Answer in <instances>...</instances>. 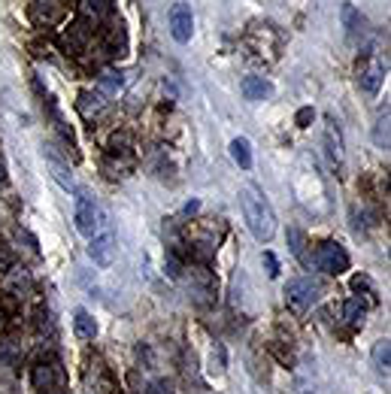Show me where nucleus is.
<instances>
[{
    "instance_id": "nucleus-1",
    "label": "nucleus",
    "mask_w": 391,
    "mask_h": 394,
    "mask_svg": "<svg viewBox=\"0 0 391 394\" xmlns=\"http://www.w3.org/2000/svg\"><path fill=\"white\" fill-rule=\"evenodd\" d=\"M240 204H243V216L249 231L255 234V240L270 243L273 234H276V216H273L270 200L264 197V191L255 185V182H246L240 188Z\"/></svg>"
},
{
    "instance_id": "nucleus-2",
    "label": "nucleus",
    "mask_w": 391,
    "mask_h": 394,
    "mask_svg": "<svg viewBox=\"0 0 391 394\" xmlns=\"http://www.w3.org/2000/svg\"><path fill=\"white\" fill-rule=\"evenodd\" d=\"M322 295V282L313 279V276H297L285 286V304L294 309V313H304L309 309Z\"/></svg>"
},
{
    "instance_id": "nucleus-3",
    "label": "nucleus",
    "mask_w": 391,
    "mask_h": 394,
    "mask_svg": "<svg viewBox=\"0 0 391 394\" xmlns=\"http://www.w3.org/2000/svg\"><path fill=\"white\" fill-rule=\"evenodd\" d=\"M67 386V373L58 361H43L34 367V388L40 394H61Z\"/></svg>"
},
{
    "instance_id": "nucleus-4",
    "label": "nucleus",
    "mask_w": 391,
    "mask_h": 394,
    "mask_svg": "<svg viewBox=\"0 0 391 394\" xmlns=\"http://www.w3.org/2000/svg\"><path fill=\"white\" fill-rule=\"evenodd\" d=\"M315 267L318 270H325V273H331V276H340V273L349 270V255H346V249L340 243H322L315 249Z\"/></svg>"
},
{
    "instance_id": "nucleus-5",
    "label": "nucleus",
    "mask_w": 391,
    "mask_h": 394,
    "mask_svg": "<svg viewBox=\"0 0 391 394\" xmlns=\"http://www.w3.org/2000/svg\"><path fill=\"white\" fill-rule=\"evenodd\" d=\"M73 218H76L79 234L88 237V240L100 231V213H97L94 200H91L88 195H79V197H76V213H73Z\"/></svg>"
},
{
    "instance_id": "nucleus-6",
    "label": "nucleus",
    "mask_w": 391,
    "mask_h": 394,
    "mask_svg": "<svg viewBox=\"0 0 391 394\" xmlns=\"http://www.w3.org/2000/svg\"><path fill=\"white\" fill-rule=\"evenodd\" d=\"M170 34L176 43H188L191 34H194V15H191V6L188 3H173L170 6Z\"/></svg>"
},
{
    "instance_id": "nucleus-7",
    "label": "nucleus",
    "mask_w": 391,
    "mask_h": 394,
    "mask_svg": "<svg viewBox=\"0 0 391 394\" xmlns=\"http://www.w3.org/2000/svg\"><path fill=\"white\" fill-rule=\"evenodd\" d=\"M88 255L97 267H109L115 261V237L113 231H104V234H94L88 243Z\"/></svg>"
},
{
    "instance_id": "nucleus-8",
    "label": "nucleus",
    "mask_w": 391,
    "mask_h": 394,
    "mask_svg": "<svg viewBox=\"0 0 391 394\" xmlns=\"http://www.w3.org/2000/svg\"><path fill=\"white\" fill-rule=\"evenodd\" d=\"M382 79H385V67H382V61L379 58H370V61H364L361 64V70H358V88L364 91V94H376V91L382 88Z\"/></svg>"
},
{
    "instance_id": "nucleus-9",
    "label": "nucleus",
    "mask_w": 391,
    "mask_h": 394,
    "mask_svg": "<svg viewBox=\"0 0 391 394\" xmlns=\"http://www.w3.org/2000/svg\"><path fill=\"white\" fill-rule=\"evenodd\" d=\"M325 155L334 167L343 164V134H340V127L334 125V118H327V125H325Z\"/></svg>"
},
{
    "instance_id": "nucleus-10",
    "label": "nucleus",
    "mask_w": 391,
    "mask_h": 394,
    "mask_svg": "<svg viewBox=\"0 0 391 394\" xmlns=\"http://www.w3.org/2000/svg\"><path fill=\"white\" fill-rule=\"evenodd\" d=\"M340 18H343V27H346V36H349V40H358V36H364V31H367V18H364L352 3L340 6Z\"/></svg>"
},
{
    "instance_id": "nucleus-11",
    "label": "nucleus",
    "mask_w": 391,
    "mask_h": 394,
    "mask_svg": "<svg viewBox=\"0 0 391 394\" xmlns=\"http://www.w3.org/2000/svg\"><path fill=\"white\" fill-rule=\"evenodd\" d=\"M240 91L246 100H267L273 94V85L264 76H246L240 82Z\"/></svg>"
},
{
    "instance_id": "nucleus-12",
    "label": "nucleus",
    "mask_w": 391,
    "mask_h": 394,
    "mask_svg": "<svg viewBox=\"0 0 391 394\" xmlns=\"http://www.w3.org/2000/svg\"><path fill=\"white\" fill-rule=\"evenodd\" d=\"M73 331H76L79 340H94L97 337V322L91 318L88 309H76L73 313Z\"/></svg>"
},
{
    "instance_id": "nucleus-13",
    "label": "nucleus",
    "mask_w": 391,
    "mask_h": 394,
    "mask_svg": "<svg viewBox=\"0 0 391 394\" xmlns=\"http://www.w3.org/2000/svg\"><path fill=\"white\" fill-rule=\"evenodd\" d=\"M343 318L349 322L352 328H361L364 322H367V300L361 297H349L343 304Z\"/></svg>"
},
{
    "instance_id": "nucleus-14",
    "label": "nucleus",
    "mask_w": 391,
    "mask_h": 394,
    "mask_svg": "<svg viewBox=\"0 0 391 394\" xmlns=\"http://www.w3.org/2000/svg\"><path fill=\"white\" fill-rule=\"evenodd\" d=\"M373 367H376L379 377L388 379V367H391V343L388 340H379L376 346H373Z\"/></svg>"
},
{
    "instance_id": "nucleus-15",
    "label": "nucleus",
    "mask_w": 391,
    "mask_h": 394,
    "mask_svg": "<svg viewBox=\"0 0 391 394\" xmlns=\"http://www.w3.org/2000/svg\"><path fill=\"white\" fill-rule=\"evenodd\" d=\"M231 158L240 164L243 170H252V143L246 140V136H236L231 143Z\"/></svg>"
},
{
    "instance_id": "nucleus-16",
    "label": "nucleus",
    "mask_w": 391,
    "mask_h": 394,
    "mask_svg": "<svg viewBox=\"0 0 391 394\" xmlns=\"http://www.w3.org/2000/svg\"><path fill=\"white\" fill-rule=\"evenodd\" d=\"M373 140H376L379 149H388V106H385V109H379L376 127H373Z\"/></svg>"
},
{
    "instance_id": "nucleus-17",
    "label": "nucleus",
    "mask_w": 391,
    "mask_h": 394,
    "mask_svg": "<svg viewBox=\"0 0 391 394\" xmlns=\"http://www.w3.org/2000/svg\"><path fill=\"white\" fill-rule=\"evenodd\" d=\"M94 373H97V379H94L97 394H113L115 386H113V379H109V373H106V367H104V361H97V364H94Z\"/></svg>"
},
{
    "instance_id": "nucleus-18",
    "label": "nucleus",
    "mask_w": 391,
    "mask_h": 394,
    "mask_svg": "<svg viewBox=\"0 0 391 394\" xmlns=\"http://www.w3.org/2000/svg\"><path fill=\"white\" fill-rule=\"evenodd\" d=\"M288 243H291V252H294L300 261H306V255H304V246L306 243H304V234H300L297 227H288Z\"/></svg>"
},
{
    "instance_id": "nucleus-19",
    "label": "nucleus",
    "mask_w": 391,
    "mask_h": 394,
    "mask_svg": "<svg viewBox=\"0 0 391 394\" xmlns=\"http://www.w3.org/2000/svg\"><path fill=\"white\" fill-rule=\"evenodd\" d=\"M164 273H167L170 279H179L182 276V264H179L176 255H167V261H164Z\"/></svg>"
},
{
    "instance_id": "nucleus-20",
    "label": "nucleus",
    "mask_w": 391,
    "mask_h": 394,
    "mask_svg": "<svg viewBox=\"0 0 391 394\" xmlns=\"http://www.w3.org/2000/svg\"><path fill=\"white\" fill-rule=\"evenodd\" d=\"M352 288H355V291H361V288H364V291H370V295H373V286H370V279H367V276H352Z\"/></svg>"
},
{
    "instance_id": "nucleus-21",
    "label": "nucleus",
    "mask_w": 391,
    "mask_h": 394,
    "mask_svg": "<svg viewBox=\"0 0 391 394\" xmlns=\"http://www.w3.org/2000/svg\"><path fill=\"white\" fill-rule=\"evenodd\" d=\"M264 261H267V273H270V276H276V273H279L276 255H273V252H264Z\"/></svg>"
},
{
    "instance_id": "nucleus-22",
    "label": "nucleus",
    "mask_w": 391,
    "mask_h": 394,
    "mask_svg": "<svg viewBox=\"0 0 391 394\" xmlns=\"http://www.w3.org/2000/svg\"><path fill=\"white\" fill-rule=\"evenodd\" d=\"M309 122H313V109L304 106V109L297 113V125H300V127H309Z\"/></svg>"
},
{
    "instance_id": "nucleus-23",
    "label": "nucleus",
    "mask_w": 391,
    "mask_h": 394,
    "mask_svg": "<svg viewBox=\"0 0 391 394\" xmlns=\"http://www.w3.org/2000/svg\"><path fill=\"white\" fill-rule=\"evenodd\" d=\"M197 206H200V204H197V200H191V204L185 206V216H191V213H197Z\"/></svg>"
},
{
    "instance_id": "nucleus-24",
    "label": "nucleus",
    "mask_w": 391,
    "mask_h": 394,
    "mask_svg": "<svg viewBox=\"0 0 391 394\" xmlns=\"http://www.w3.org/2000/svg\"><path fill=\"white\" fill-rule=\"evenodd\" d=\"M6 176H3V161H0V182H3Z\"/></svg>"
}]
</instances>
